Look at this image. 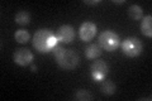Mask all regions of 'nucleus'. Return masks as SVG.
<instances>
[{
    "label": "nucleus",
    "instance_id": "2",
    "mask_svg": "<svg viewBox=\"0 0 152 101\" xmlns=\"http://www.w3.org/2000/svg\"><path fill=\"white\" fill-rule=\"evenodd\" d=\"M53 51H55V60L61 68L74 70L79 66L80 63L79 54L74 49H66L64 47L56 46L53 48Z\"/></svg>",
    "mask_w": 152,
    "mask_h": 101
},
{
    "label": "nucleus",
    "instance_id": "5",
    "mask_svg": "<svg viewBox=\"0 0 152 101\" xmlns=\"http://www.w3.org/2000/svg\"><path fill=\"white\" fill-rule=\"evenodd\" d=\"M90 72H91V77L95 81H103L105 80L109 72V66L104 61H95L90 67Z\"/></svg>",
    "mask_w": 152,
    "mask_h": 101
},
{
    "label": "nucleus",
    "instance_id": "1",
    "mask_svg": "<svg viewBox=\"0 0 152 101\" xmlns=\"http://www.w3.org/2000/svg\"><path fill=\"white\" fill-rule=\"evenodd\" d=\"M57 37L51 29H39L33 37V47L39 53H48L57 46Z\"/></svg>",
    "mask_w": 152,
    "mask_h": 101
},
{
    "label": "nucleus",
    "instance_id": "18",
    "mask_svg": "<svg viewBox=\"0 0 152 101\" xmlns=\"http://www.w3.org/2000/svg\"><path fill=\"white\" fill-rule=\"evenodd\" d=\"M31 68H32V71H33V72H37V66L32 65V67H31Z\"/></svg>",
    "mask_w": 152,
    "mask_h": 101
},
{
    "label": "nucleus",
    "instance_id": "14",
    "mask_svg": "<svg viewBox=\"0 0 152 101\" xmlns=\"http://www.w3.org/2000/svg\"><path fill=\"white\" fill-rule=\"evenodd\" d=\"M74 97L77 100V101H90V100H93V95L90 94L88 90H85V89H79V90L75 91Z\"/></svg>",
    "mask_w": 152,
    "mask_h": 101
},
{
    "label": "nucleus",
    "instance_id": "8",
    "mask_svg": "<svg viewBox=\"0 0 152 101\" xmlns=\"http://www.w3.org/2000/svg\"><path fill=\"white\" fill-rule=\"evenodd\" d=\"M56 37L60 42L64 43H71L75 38V29L69 24H65V25H61L58 28V31L56 33Z\"/></svg>",
    "mask_w": 152,
    "mask_h": 101
},
{
    "label": "nucleus",
    "instance_id": "4",
    "mask_svg": "<svg viewBox=\"0 0 152 101\" xmlns=\"http://www.w3.org/2000/svg\"><path fill=\"white\" fill-rule=\"evenodd\" d=\"M122 51L127 57L129 58H134V57H138L142 51H143V44L142 42L138 39L137 37H128L124 41L121 43Z\"/></svg>",
    "mask_w": 152,
    "mask_h": 101
},
{
    "label": "nucleus",
    "instance_id": "17",
    "mask_svg": "<svg viewBox=\"0 0 152 101\" xmlns=\"http://www.w3.org/2000/svg\"><path fill=\"white\" fill-rule=\"evenodd\" d=\"M113 3H115V4H123V3H124V0H113Z\"/></svg>",
    "mask_w": 152,
    "mask_h": 101
},
{
    "label": "nucleus",
    "instance_id": "7",
    "mask_svg": "<svg viewBox=\"0 0 152 101\" xmlns=\"http://www.w3.org/2000/svg\"><path fill=\"white\" fill-rule=\"evenodd\" d=\"M13 60L18 66H22V67L29 66L33 62V53L29 49H27V48H19V49L14 52Z\"/></svg>",
    "mask_w": 152,
    "mask_h": 101
},
{
    "label": "nucleus",
    "instance_id": "10",
    "mask_svg": "<svg viewBox=\"0 0 152 101\" xmlns=\"http://www.w3.org/2000/svg\"><path fill=\"white\" fill-rule=\"evenodd\" d=\"M141 32L145 37H152V15L143 17L142 18V22H141Z\"/></svg>",
    "mask_w": 152,
    "mask_h": 101
},
{
    "label": "nucleus",
    "instance_id": "13",
    "mask_svg": "<svg viewBox=\"0 0 152 101\" xmlns=\"http://www.w3.org/2000/svg\"><path fill=\"white\" fill-rule=\"evenodd\" d=\"M31 22V14L26 12V10H22L15 14V23L19 24V25H27L29 24Z\"/></svg>",
    "mask_w": 152,
    "mask_h": 101
},
{
    "label": "nucleus",
    "instance_id": "3",
    "mask_svg": "<svg viewBox=\"0 0 152 101\" xmlns=\"http://www.w3.org/2000/svg\"><path fill=\"white\" fill-rule=\"evenodd\" d=\"M98 41H99L98 44L102 47V49L108 51V52H113V51H115L117 48L121 46L119 36H118L115 32L110 31V29L103 31V32L100 33V34H99Z\"/></svg>",
    "mask_w": 152,
    "mask_h": 101
},
{
    "label": "nucleus",
    "instance_id": "15",
    "mask_svg": "<svg viewBox=\"0 0 152 101\" xmlns=\"http://www.w3.org/2000/svg\"><path fill=\"white\" fill-rule=\"evenodd\" d=\"M14 38H15V41L18 43H20V44H24L29 41V33H28L26 29H19L15 32V34H14Z\"/></svg>",
    "mask_w": 152,
    "mask_h": 101
},
{
    "label": "nucleus",
    "instance_id": "12",
    "mask_svg": "<svg viewBox=\"0 0 152 101\" xmlns=\"http://www.w3.org/2000/svg\"><path fill=\"white\" fill-rule=\"evenodd\" d=\"M128 15L132 20H140V19L143 18V9L137 4H133L128 8Z\"/></svg>",
    "mask_w": 152,
    "mask_h": 101
},
{
    "label": "nucleus",
    "instance_id": "9",
    "mask_svg": "<svg viewBox=\"0 0 152 101\" xmlns=\"http://www.w3.org/2000/svg\"><path fill=\"white\" fill-rule=\"evenodd\" d=\"M103 53L102 47L96 44V43H93V44H89L85 48V56H86L88 60H96L98 57H100Z\"/></svg>",
    "mask_w": 152,
    "mask_h": 101
},
{
    "label": "nucleus",
    "instance_id": "6",
    "mask_svg": "<svg viewBox=\"0 0 152 101\" xmlns=\"http://www.w3.org/2000/svg\"><path fill=\"white\" fill-rule=\"evenodd\" d=\"M96 24L93 22H84L81 25H80L79 29V37L83 42H90L93 38L96 36Z\"/></svg>",
    "mask_w": 152,
    "mask_h": 101
},
{
    "label": "nucleus",
    "instance_id": "16",
    "mask_svg": "<svg viewBox=\"0 0 152 101\" xmlns=\"http://www.w3.org/2000/svg\"><path fill=\"white\" fill-rule=\"evenodd\" d=\"M84 3L88 4V5H96V4L100 3V0H85Z\"/></svg>",
    "mask_w": 152,
    "mask_h": 101
},
{
    "label": "nucleus",
    "instance_id": "11",
    "mask_svg": "<svg viewBox=\"0 0 152 101\" xmlns=\"http://www.w3.org/2000/svg\"><path fill=\"white\" fill-rule=\"evenodd\" d=\"M100 90H102V92H103L104 95L112 96V95L115 94L117 86H115V84H114L113 81H110V80H103L102 86H100Z\"/></svg>",
    "mask_w": 152,
    "mask_h": 101
}]
</instances>
